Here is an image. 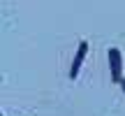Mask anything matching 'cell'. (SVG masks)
<instances>
[{
	"instance_id": "3",
	"label": "cell",
	"mask_w": 125,
	"mask_h": 116,
	"mask_svg": "<svg viewBox=\"0 0 125 116\" xmlns=\"http://www.w3.org/2000/svg\"><path fill=\"white\" fill-rule=\"evenodd\" d=\"M121 86H123V91H125V79H123V81H121Z\"/></svg>"
},
{
	"instance_id": "2",
	"label": "cell",
	"mask_w": 125,
	"mask_h": 116,
	"mask_svg": "<svg viewBox=\"0 0 125 116\" xmlns=\"http://www.w3.org/2000/svg\"><path fill=\"white\" fill-rule=\"evenodd\" d=\"M88 54V42H79V51H76L74 56V63H72V70H70V79H76V74H79L81 65H83V58Z\"/></svg>"
},
{
	"instance_id": "1",
	"label": "cell",
	"mask_w": 125,
	"mask_h": 116,
	"mask_svg": "<svg viewBox=\"0 0 125 116\" xmlns=\"http://www.w3.org/2000/svg\"><path fill=\"white\" fill-rule=\"evenodd\" d=\"M107 56H109V67H111V79L121 84V81H123V77H121V70H123V56H121V51H118V49H109Z\"/></svg>"
}]
</instances>
